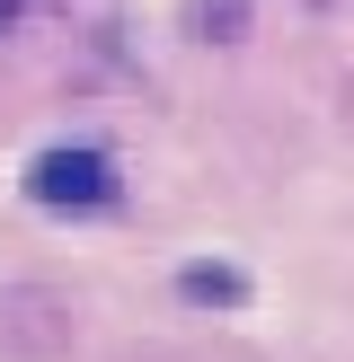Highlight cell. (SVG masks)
Wrapping results in <instances>:
<instances>
[{
	"instance_id": "3",
	"label": "cell",
	"mask_w": 354,
	"mask_h": 362,
	"mask_svg": "<svg viewBox=\"0 0 354 362\" xmlns=\"http://www.w3.org/2000/svg\"><path fill=\"white\" fill-rule=\"evenodd\" d=\"M9 9H18V0H0V18H9Z\"/></svg>"
},
{
	"instance_id": "2",
	"label": "cell",
	"mask_w": 354,
	"mask_h": 362,
	"mask_svg": "<svg viewBox=\"0 0 354 362\" xmlns=\"http://www.w3.org/2000/svg\"><path fill=\"white\" fill-rule=\"evenodd\" d=\"M186 292H195V300H230L239 283H230V274H204V265H195V274H186Z\"/></svg>"
},
{
	"instance_id": "1",
	"label": "cell",
	"mask_w": 354,
	"mask_h": 362,
	"mask_svg": "<svg viewBox=\"0 0 354 362\" xmlns=\"http://www.w3.org/2000/svg\"><path fill=\"white\" fill-rule=\"evenodd\" d=\"M27 186L53 212H98V204H115V159L106 151H45L27 168Z\"/></svg>"
}]
</instances>
